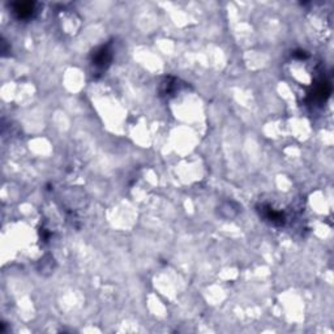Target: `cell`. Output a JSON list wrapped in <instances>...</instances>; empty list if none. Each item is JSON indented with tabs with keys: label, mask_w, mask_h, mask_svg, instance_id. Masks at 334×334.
<instances>
[{
	"label": "cell",
	"mask_w": 334,
	"mask_h": 334,
	"mask_svg": "<svg viewBox=\"0 0 334 334\" xmlns=\"http://www.w3.org/2000/svg\"><path fill=\"white\" fill-rule=\"evenodd\" d=\"M113 60V54L109 46H101L92 55V64L98 71L106 70Z\"/></svg>",
	"instance_id": "obj_1"
},
{
	"label": "cell",
	"mask_w": 334,
	"mask_h": 334,
	"mask_svg": "<svg viewBox=\"0 0 334 334\" xmlns=\"http://www.w3.org/2000/svg\"><path fill=\"white\" fill-rule=\"evenodd\" d=\"M12 7H13V13L19 19H30L34 13V3H16Z\"/></svg>",
	"instance_id": "obj_2"
},
{
	"label": "cell",
	"mask_w": 334,
	"mask_h": 334,
	"mask_svg": "<svg viewBox=\"0 0 334 334\" xmlns=\"http://www.w3.org/2000/svg\"><path fill=\"white\" fill-rule=\"evenodd\" d=\"M264 217L266 218V219H269L272 223H274V225H284L285 222L284 214L281 213V212L273 210L272 208H269V206L264 210Z\"/></svg>",
	"instance_id": "obj_3"
}]
</instances>
